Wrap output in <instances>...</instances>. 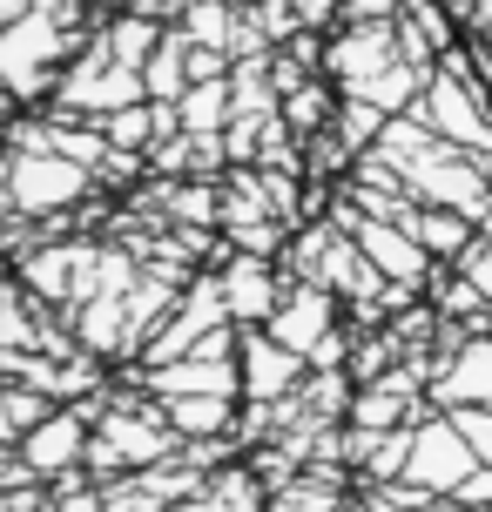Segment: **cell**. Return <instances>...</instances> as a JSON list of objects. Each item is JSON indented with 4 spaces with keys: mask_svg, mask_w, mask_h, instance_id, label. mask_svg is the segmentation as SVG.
I'll return each instance as SVG.
<instances>
[{
    "mask_svg": "<svg viewBox=\"0 0 492 512\" xmlns=\"http://www.w3.org/2000/svg\"><path fill=\"white\" fill-rule=\"evenodd\" d=\"M472 472H479V459H472L459 425H425V432H412V486L425 499H452Z\"/></svg>",
    "mask_w": 492,
    "mask_h": 512,
    "instance_id": "obj_1",
    "label": "cell"
},
{
    "mask_svg": "<svg viewBox=\"0 0 492 512\" xmlns=\"http://www.w3.org/2000/svg\"><path fill=\"white\" fill-rule=\"evenodd\" d=\"M81 189V176L68 169V162H41V155H27V162H14V196H21L27 209H41V203H68Z\"/></svg>",
    "mask_w": 492,
    "mask_h": 512,
    "instance_id": "obj_2",
    "label": "cell"
},
{
    "mask_svg": "<svg viewBox=\"0 0 492 512\" xmlns=\"http://www.w3.org/2000/svg\"><path fill=\"white\" fill-rule=\"evenodd\" d=\"M81 459V425L75 418H41L34 432H27V465L34 472H61V465Z\"/></svg>",
    "mask_w": 492,
    "mask_h": 512,
    "instance_id": "obj_3",
    "label": "cell"
},
{
    "mask_svg": "<svg viewBox=\"0 0 492 512\" xmlns=\"http://www.w3.org/2000/svg\"><path fill=\"white\" fill-rule=\"evenodd\" d=\"M250 384H257V391H284L290 384V351H277V344H250Z\"/></svg>",
    "mask_w": 492,
    "mask_h": 512,
    "instance_id": "obj_4",
    "label": "cell"
},
{
    "mask_svg": "<svg viewBox=\"0 0 492 512\" xmlns=\"http://www.w3.org/2000/svg\"><path fill=\"white\" fill-rule=\"evenodd\" d=\"M364 250L378 256L385 270H398V277H412V270H418V250L405 243V236H391V230H364Z\"/></svg>",
    "mask_w": 492,
    "mask_h": 512,
    "instance_id": "obj_5",
    "label": "cell"
},
{
    "mask_svg": "<svg viewBox=\"0 0 492 512\" xmlns=\"http://www.w3.org/2000/svg\"><path fill=\"white\" fill-rule=\"evenodd\" d=\"M317 331H324V310H317L311 297H304V304H290V310H284V324H277V337H284L290 351H297V344H311Z\"/></svg>",
    "mask_w": 492,
    "mask_h": 512,
    "instance_id": "obj_6",
    "label": "cell"
},
{
    "mask_svg": "<svg viewBox=\"0 0 492 512\" xmlns=\"http://www.w3.org/2000/svg\"><path fill=\"white\" fill-rule=\"evenodd\" d=\"M452 398H492V351H472L459 364V384H452Z\"/></svg>",
    "mask_w": 492,
    "mask_h": 512,
    "instance_id": "obj_7",
    "label": "cell"
},
{
    "mask_svg": "<svg viewBox=\"0 0 492 512\" xmlns=\"http://www.w3.org/2000/svg\"><path fill=\"white\" fill-rule=\"evenodd\" d=\"M452 425H459V432H466V445H472V459L479 465H492V411H459V418H452Z\"/></svg>",
    "mask_w": 492,
    "mask_h": 512,
    "instance_id": "obj_8",
    "label": "cell"
},
{
    "mask_svg": "<svg viewBox=\"0 0 492 512\" xmlns=\"http://www.w3.org/2000/svg\"><path fill=\"white\" fill-rule=\"evenodd\" d=\"M230 297H236V310H263L270 304V283L257 277V263H243V270L230 277Z\"/></svg>",
    "mask_w": 492,
    "mask_h": 512,
    "instance_id": "obj_9",
    "label": "cell"
},
{
    "mask_svg": "<svg viewBox=\"0 0 492 512\" xmlns=\"http://www.w3.org/2000/svg\"><path fill=\"white\" fill-rule=\"evenodd\" d=\"M176 425H182V432H209V425H223V398H189V405H176Z\"/></svg>",
    "mask_w": 492,
    "mask_h": 512,
    "instance_id": "obj_10",
    "label": "cell"
},
{
    "mask_svg": "<svg viewBox=\"0 0 492 512\" xmlns=\"http://www.w3.org/2000/svg\"><path fill=\"white\" fill-rule=\"evenodd\" d=\"M472 290H479V297H492V243L472 256Z\"/></svg>",
    "mask_w": 492,
    "mask_h": 512,
    "instance_id": "obj_11",
    "label": "cell"
},
{
    "mask_svg": "<svg viewBox=\"0 0 492 512\" xmlns=\"http://www.w3.org/2000/svg\"><path fill=\"white\" fill-rule=\"evenodd\" d=\"M14 425H21L14 418V398H0V438H14Z\"/></svg>",
    "mask_w": 492,
    "mask_h": 512,
    "instance_id": "obj_12",
    "label": "cell"
}]
</instances>
